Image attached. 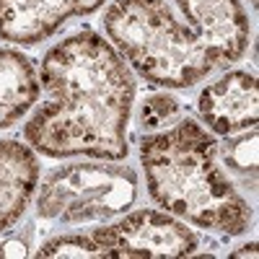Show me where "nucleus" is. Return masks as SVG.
Returning a JSON list of instances; mask_svg holds the SVG:
<instances>
[{
	"label": "nucleus",
	"instance_id": "f257e3e1",
	"mask_svg": "<svg viewBox=\"0 0 259 259\" xmlns=\"http://www.w3.org/2000/svg\"><path fill=\"white\" fill-rule=\"evenodd\" d=\"M39 89L47 99L24 127L34 150L50 158H127L135 78L101 34L83 29L57 41L41 60Z\"/></svg>",
	"mask_w": 259,
	"mask_h": 259
},
{
	"label": "nucleus",
	"instance_id": "f03ea898",
	"mask_svg": "<svg viewBox=\"0 0 259 259\" xmlns=\"http://www.w3.org/2000/svg\"><path fill=\"white\" fill-rule=\"evenodd\" d=\"M148 192L158 207L197 228L239 236L254 212L218 166V140L194 119H182L140 143Z\"/></svg>",
	"mask_w": 259,
	"mask_h": 259
},
{
	"label": "nucleus",
	"instance_id": "7ed1b4c3",
	"mask_svg": "<svg viewBox=\"0 0 259 259\" xmlns=\"http://www.w3.org/2000/svg\"><path fill=\"white\" fill-rule=\"evenodd\" d=\"M104 29L140 78L163 89H189L212 73V60L192 29L163 0H117Z\"/></svg>",
	"mask_w": 259,
	"mask_h": 259
},
{
	"label": "nucleus",
	"instance_id": "20e7f679",
	"mask_svg": "<svg viewBox=\"0 0 259 259\" xmlns=\"http://www.w3.org/2000/svg\"><path fill=\"white\" fill-rule=\"evenodd\" d=\"M138 174L119 163H70L41 182L36 212L45 221L89 223L109 221L133 207Z\"/></svg>",
	"mask_w": 259,
	"mask_h": 259
},
{
	"label": "nucleus",
	"instance_id": "39448f33",
	"mask_svg": "<svg viewBox=\"0 0 259 259\" xmlns=\"http://www.w3.org/2000/svg\"><path fill=\"white\" fill-rule=\"evenodd\" d=\"M91 239L112 249L114 259L189 256L197 249V233L182 221L158 210H138L112 226H101Z\"/></svg>",
	"mask_w": 259,
	"mask_h": 259
},
{
	"label": "nucleus",
	"instance_id": "423d86ee",
	"mask_svg": "<svg viewBox=\"0 0 259 259\" xmlns=\"http://www.w3.org/2000/svg\"><path fill=\"white\" fill-rule=\"evenodd\" d=\"M212 65L236 62L249 47V16L241 0H177Z\"/></svg>",
	"mask_w": 259,
	"mask_h": 259
},
{
	"label": "nucleus",
	"instance_id": "0eeeda50",
	"mask_svg": "<svg viewBox=\"0 0 259 259\" xmlns=\"http://www.w3.org/2000/svg\"><path fill=\"white\" fill-rule=\"evenodd\" d=\"M106 0H0V39L39 45L73 16H89Z\"/></svg>",
	"mask_w": 259,
	"mask_h": 259
},
{
	"label": "nucleus",
	"instance_id": "6e6552de",
	"mask_svg": "<svg viewBox=\"0 0 259 259\" xmlns=\"http://www.w3.org/2000/svg\"><path fill=\"white\" fill-rule=\"evenodd\" d=\"M200 117L218 135H233L256 124V78L231 70L200 94Z\"/></svg>",
	"mask_w": 259,
	"mask_h": 259
},
{
	"label": "nucleus",
	"instance_id": "1a4fd4ad",
	"mask_svg": "<svg viewBox=\"0 0 259 259\" xmlns=\"http://www.w3.org/2000/svg\"><path fill=\"white\" fill-rule=\"evenodd\" d=\"M36 187V153L21 140H0V233L21 221Z\"/></svg>",
	"mask_w": 259,
	"mask_h": 259
},
{
	"label": "nucleus",
	"instance_id": "9d476101",
	"mask_svg": "<svg viewBox=\"0 0 259 259\" xmlns=\"http://www.w3.org/2000/svg\"><path fill=\"white\" fill-rule=\"evenodd\" d=\"M39 99L34 62L18 50L0 47V130L16 124Z\"/></svg>",
	"mask_w": 259,
	"mask_h": 259
},
{
	"label": "nucleus",
	"instance_id": "9b49d317",
	"mask_svg": "<svg viewBox=\"0 0 259 259\" xmlns=\"http://www.w3.org/2000/svg\"><path fill=\"white\" fill-rule=\"evenodd\" d=\"M36 256L41 259H55V256H75V259H114L112 249L101 246L99 241H94L91 236H57L50 239L45 246L36 251Z\"/></svg>",
	"mask_w": 259,
	"mask_h": 259
},
{
	"label": "nucleus",
	"instance_id": "f8f14e48",
	"mask_svg": "<svg viewBox=\"0 0 259 259\" xmlns=\"http://www.w3.org/2000/svg\"><path fill=\"white\" fill-rule=\"evenodd\" d=\"M226 166L239 174L244 182H251V189L256 184V127H249V133L233 138L223 145Z\"/></svg>",
	"mask_w": 259,
	"mask_h": 259
},
{
	"label": "nucleus",
	"instance_id": "ddd939ff",
	"mask_svg": "<svg viewBox=\"0 0 259 259\" xmlns=\"http://www.w3.org/2000/svg\"><path fill=\"white\" fill-rule=\"evenodd\" d=\"M179 112V101L168 94H156L150 96L145 104H143V112H140V122L143 127H158L163 122H168Z\"/></svg>",
	"mask_w": 259,
	"mask_h": 259
},
{
	"label": "nucleus",
	"instance_id": "4468645a",
	"mask_svg": "<svg viewBox=\"0 0 259 259\" xmlns=\"http://www.w3.org/2000/svg\"><path fill=\"white\" fill-rule=\"evenodd\" d=\"M29 249L26 244L21 241V239H6V241H0V256H26Z\"/></svg>",
	"mask_w": 259,
	"mask_h": 259
},
{
	"label": "nucleus",
	"instance_id": "2eb2a0df",
	"mask_svg": "<svg viewBox=\"0 0 259 259\" xmlns=\"http://www.w3.org/2000/svg\"><path fill=\"white\" fill-rule=\"evenodd\" d=\"M231 256H256V241H251V244H244L241 249L231 251Z\"/></svg>",
	"mask_w": 259,
	"mask_h": 259
},
{
	"label": "nucleus",
	"instance_id": "dca6fc26",
	"mask_svg": "<svg viewBox=\"0 0 259 259\" xmlns=\"http://www.w3.org/2000/svg\"><path fill=\"white\" fill-rule=\"evenodd\" d=\"M251 6H256V0H251Z\"/></svg>",
	"mask_w": 259,
	"mask_h": 259
}]
</instances>
